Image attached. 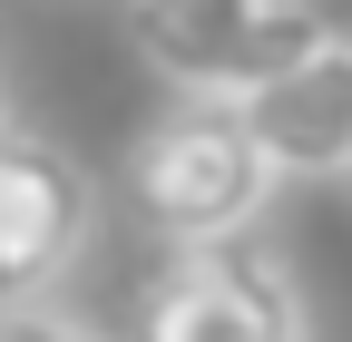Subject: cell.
Here are the masks:
<instances>
[{"mask_svg": "<svg viewBox=\"0 0 352 342\" xmlns=\"http://www.w3.org/2000/svg\"><path fill=\"white\" fill-rule=\"evenodd\" d=\"M127 205L157 244H206V235H245L274 205V157L254 147V127L235 98H176L157 108L118 157Z\"/></svg>", "mask_w": 352, "mask_h": 342, "instance_id": "1", "label": "cell"}, {"mask_svg": "<svg viewBox=\"0 0 352 342\" xmlns=\"http://www.w3.org/2000/svg\"><path fill=\"white\" fill-rule=\"evenodd\" d=\"M323 39V0H127V49L166 98H245Z\"/></svg>", "mask_w": 352, "mask_h": 342, "instance_id": "2", "label": "cell"}, {"mask_svg": "<svg viewBox=\"0 0 352 342\" xmlns=\"http://www.w3.org/2000/svg\"><path fill=\"white\" fill-rule=\"evenodd\" d=\"M138 342H314V313H303L294 264L245 225V235L166 244L138 304Z\"/></svg>", "mask_w": 352, "mask_h": 342, "instance_id": "3", "label": "cell"}, {"mask_svg": "<svg viewBox=\"0 0 352 342\" xmlns=\"http://www.w3.org/2000/svg\"><path fill=\"white\" fill-rule=\"evenodd\" d=\"M88 235H98V186H88V166L59 137L0 117V304L59 293L78 274Z\"/></svg>", "mask_w": 352, "mask_h": 342, "instance_id": "4", "label": "cell"}, {"mask_svg": "<svg viewBox=\"0 0 352 342\" xmlns=\"http://www.w3.org/2000/svg\"><path fill=\"white\" fill-rule=\"evenodd\" d=\"M235 108L254 127V147L274 157V176H342L352 166V30H333L323 49H303Z\"/></svg>", "mask_w": 352, "mask_h": 342, "instance_id": "5", "label": "cell"}, {"mask_svg": "<svg viewBox=\"0 0 352 342\" xmlns=\"http://www.w3.org/2000/svg\"><path fill=\"white\" fill-rule=\"evenodd\" d=\"M0 342H108V323L59 293H30V304H0Z\"/></svg>", "mask_w": 352, "mask_h": 342, "instance_id": "6", "label": "cell"}, {"mask_svg": "<svg viewBox=\"0 0 352 342\" xmlns=\"http://www.w3.org/2000/svg\"><path fill=\"white\" fill-rule=\"evenodd\" d=\"M333 186H342V196H352V166H342V176H333Z\"/></svg>", "mask_w": 352, "mask_h": 342, "instance_id": "7", "label": "cell"}]
</instances>
